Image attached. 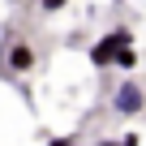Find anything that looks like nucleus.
I'll list each match as a JSON object with an SVG mask.
<instances>
[{
	"label": "nucleus",
	"mask_w": 146,
	"mask_h": 146,
	"mask_svg": "<svg viewBox=\"0 0 146 146\" xmlns=\"http://www.w3.org/2000/svg\"><path fill=\"white\" fill-rule=\"evenodd\" d=\"M129 43H133V35H129L125 26H112V30L90 47V64H95V69H112V56H116L120 47H129Z\"/></svg>",
	"instance_id": "f257e3e1"
},
{
	"label": "nucleus",
	"mask_w": 146,
	"mask_h": 146,
	"mask_svg": "<svg viewBox=\"0 0 146 146\" xmlns=\"http://www.w3.org/2000/svg\"><path fill=\"white\" fill-rule=\"evenodd\" d=\"M112 108H116L120 116H137V112L146 108L142 86H137V82H120V86H116V95H112Z\"/></svg>",
	"instance_id": "f03ea898"
},
{
	"label": "nucleus",
	"mask_w": 146,
	"mask_h": 146,
	"mask_svg": "<svg viewBox=\"0 0 146 146\" xmlns=\"http://www.w3.org/2000/svg\"><path fill=\"white\" fill-rule=\"evenodd\" d=\"M5 64H9V73H30V69H35V47H30L26 39H17V43L9 47Z\"/></svg>",
	"instance_id": "7ed1b4c3"
},
{
	"label": "nucleus",
	"mask_w": 146,
	"mask_h": 146,
	"mask_svg": "<svg viewBox=\"0 0 146 146\" xmlns=\"http://www.w3.org/2000/svg\"><path fill=\"white\" fill-rule=\"evenodd\" d=\"M112 64H116V69H125V73H129V69H133V64H137V52H133V43H129V47H120V52H116V56H112Z\"/></svg>",
	"instance_id": "20e7f679"
},
{
	"label": "nucleus",
	"mask_w": 146,
	"mask_h": 146,
	"mask_svg": "<svg viewBox=\"0 0 146 146\" xmlns=\"http://www.w3.org/2000/svg\"><path fill=\"white\" fill-rule=\"evenodd\" d=\"M64 5H69V0H39V9H43V13H60Z\"/></svg>",
	"instance_id": "39448f33"
},
{
	"label": "nucleus",
	"mask_w": 146,
	"mask_h": 146,
	"mask_svg": "<svg viewBox=\"0 0 146 146\" xmlns=\"http://www.w3.org/2000/svg\"><path fill=\"white\" fill-rule=\"evenodd\" d=\"M47 146H82V142H78V137H52Z\"/></svg>",
	"instance_id": "423d86ee"
},
{
	"label": "nucleus",
	"mask_w": 146,
	"mask_h": 146,
	"mask_svg": "<svg viewBox=\"0 0 146 146\" xmlns=\"http://www.w3.org/2000/svg\"><path fill=\"white\" fill-rule=\"evenodd\" d=\"M112 5H125V0H112Z\"/></svg>",
	"instance_id": "0eeeda50"
}]
</instances>
